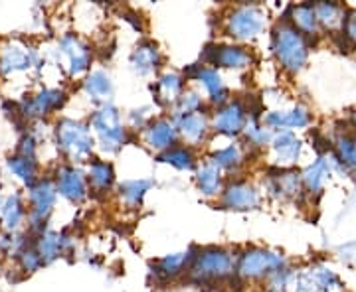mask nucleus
<instances>
[{"label": "nucleus", "mask_w": 356, "mask_h": 292, "mask_svg": "<svg viewBox=\"0 0 356 292\" xmlns=\"http://www.w3.org/2000/svg\"><path fill=\"white\" fill-rule=\"evenodd\" d=\"M355 123H356V114H355Z\"/></svg>", "instance_id": "obj_41"}, {"label": "nucleus", "mask_w": 356, "mask_h": 292, "mask_svg": "<svg viewBox=\"0 0 356 292\" xmlns=\"http://www.w3.org/2000/svg\"><path fill=\"white\" fill-rule=\"evenodd\" d=\"M196 79L204 85V89L208 91L210 99L214 103L226 101L228 97V91H226V85L222 81V77L218 74L216 69H208V67H202L196 71Z\"/></svg>", "instance_id": "obj_20"}, {"label": "nucleus", "mask_w": 356, "mask_h": 292, "mask_svg": "<svg viewBox=\"0 0 356 292\" xmlns=\"http://www.w3.org/2000/svg\"><path fill=\"white\" fill-rule=\"evenodd\" d=\"M56 140L62 153L72 160H86L93 151V139H91V130L88 125L72 121V119H64L58 123Z\"/></svg>", "instance_id": "obj_1"}, {"label": "nucleus", "mask_w": 356, "mask_h": 292, "mask_svg": "<svg viewBox=\"0 0 356 292\" xmlns=\"http://www.w3.org/2000/svg\"><path fill=\"white\" fill-rule=\"evenodd\" d=\"M177 132H180L191 144H198L208 132V121L202 113L180 114L177 117Z\"/></svg>", "instance_id": "obj_16"}, {"label": "nucleus", "mask_w": 356, "mask_h": 292, "mask_svg": "<svg viewBox=\"0 0 356 292\" xmlns=\"http://www.w3.org/2000/svg\"><path fill=\"white\" fill-rule=\"evenodd\" d=\"M273 148L277 153L280 162L289 164V162H293L297 158V154H299V140L295 139L293 135H289V132H283V135H280L277 139L273 140Z\"/></svg>", "instance_id": "obj_27"}, {"label": "nucleus", "mask_w": 356, "mask_h": 292, "mask_svg": "<svg viewBox=\"0 0 356 292\" xmlns=\"http://www.w3.org/2000/svg\"><path fill=\"white\" fill-rule=\"evenodd\" d=\"M159 64H161V53L156 50V46L151 44V42L140 44L139 48L133 51V55H131V65L140 76H147V74L154 71L159 67Z\"/></svg>", "instance_id": "obj_18"}, {"label": "nucleus", "mask_w": 356, "mask_h": 292, "mask_svg": "<svg viewBox=\"0 0 356 292\" xmlns=\"http://www.w3.org/2000/svg\"><path fill=\"white\" fill-rule=\"evenodd\" d=\"M323 176H325V166H323V162H317L315 166H311L305 174L307 186L311 190H318L321 188V182H323Z\"/></svg>", "instance_id": "obj_35"}, {"label": "nucleus", "mask_w": 356, "mask_h": 292, "mask_svg": "<svg viewBox=\"0 0 356 292\" xmlns=\"http://www.w3.org/2000/svg\"><path fill=\"white\" fill-rule=\"evenodd\" d=\"M147 119H149V113H147V109H140V111H133V114H131V121H133V125H135V127H145Z\"/></svg>", "instance_id": "obj_38"}, {"label": "nucleus", "mask_w": 356, "mask_h": 292, "mask_svg": "<svg viewBox=\"0 0 356 292\" xmlns=\"http://www.w3.org/2000/svg\"><path fill=\"white\" fill-rule=\"evenodd\" d=\"M177 140V125L172 121L161 119L145 130V142L154 151H165Z\"/></svg>", "instance_id": "obj_15"}, {"label": "nucleus", "mask_w": 356, "mask_h": 292, "mask_svg": "<svg viewBox=\"0 0 356 292\" xmlns=\"http://www.w3.org/2000/svg\"><path fill=\"white\" fill-rule=\"evenodd\" d=\"M149 188H151V182L149 180H129V182H123L119 186L123 202L131 205V207H135V205H139L143 202V198L149 191Z\"/></svg>", "instance_id": "obj_26"}, {"label": "nucleus", "mask_w": 356, "mask_h": 292, "mask_svg": "<svg viewBox=\"0 0 356 292\" xmlns=\"http://www.w3.org/2000/svg\"><path fill=\"white\" fill-rule=\"evenodd\" d=\"M38 55L32 48L20 42H8L0 48V74L10 76L18 71H26L36 64Z\"/></svg>", "instance_id": "obj_8"}, {"label": "nucleus", "mask_w": 356, "mask_h": 292, "mask_svg": "<svg viewBox=\"0 0 356 292\" xmlns=\"http://www.w3.org/2000/svg\"><path fill=\"white\" fill-rule=\"evenodd\" d=\"M91 127L105 153H117L127 140V130L121 125V117L113 105H103L97 109L91 117Z\"/></svg>", "instance_id": "obj_2"}, {"label": "nucleus", "mask_w": 356, "mask_h": 292, "mask_svg": "<svg viewBox=\"0 0 356 292\" xmlns=\"http://www.w3.org/2000/svg\"><path fill=\"white\" fill-rule=\"evenodd\" d=\"M56 190L60 191V196H64L65 200H70V202L74 203H79L88 196L86 178L74 166H64V168L58 170Z\"/></svg>", "instance_id": "obj_9"}, {"label": "nucleus", "mask_w": 356, "mask_h": 292, "mask_svg": "<svg viewBox=\"0 0 356 292\" xmlns=\"http://www.w3.org/2000/svg\"><path fill=\"white\" fill-rule=\"evenodd\" d=\"M210 162L214 166H218L220 170H234V168H238L240 162H242V153H240V148H238L236 144H229L226 148L218 151V153L212 156Z\"/></svg>", "instance_id": "obj_29"}, {"label": "nucleus", "mask_w": 356, "mask_h": 292, "mask_svg": "<svg viewBox=\"0 0 356 292\" xmlns=\"http://www.w3.org/2000/svg\"><path fill=\"white\" fill-rule=\"evenodd\" d=\"M283 259L280 255L267 253V251H248L240 257L238 263V273L243 279H259L269 273L281 270Z\"/></svg>", "instance_id": "obj_7"}, {"label": "nucleus", "mask_w": 356, "mask_h": 292, "mask_svg": "<svg viewBox=\"0 0 356 292\" xmlns=\"http://www.w3.org/2000/svg\"><path fill=\"white\" fill-rule=\"evenodd\" d=\"M6 168L13 174L14 178H18L26 186H32L36 182V174H38V164L34 158H26L22 154L10 156L6 160Z\"/></svg>", "instance_id": "obj_19"}, {"label": "nucleus", "mask_w": 356, "mask_h": 292, "mask_svg": "<svg viewBox=\"0 0 356 292\" xmlns=\"http://www.w3.org/2000/svg\"><path fill=\"white\" fill-rule=\"evenodd\" d=\"M34 247L38 251L42 263H51L70 247V237L56 231H42Z\"/></svg>", "instance_id": "obj_14"}, {"label": "nucleus", "mask_w": 356, "mask_h": 292, "mask_svg": "<svg viewBox=\"0 0 356 292\" xmlns=\"http://www.w3.org/2000/svg\"><path fill=\"white\" fill-rule=\"evenodd\" d=\"M210 62L222 65V67H229V69H242V67L250 65L252 55L240 46H220V48L212 50Z\"/></svg>", "instance_id": "obj_17"}, {"label": "nucleus", "mask_w": 356, "mask_h": 292, "mask_svg": "<svg viewBox=\"0 0 356 292\" xmlns=\"http://www.w3.org/2000/svg\"><path fill=\"white\" fill-rule=\"evenodd\" d=\"M196 182L204 196H216L222 191V170L212 162H208L198 170Z\"/></svg>", "instance_id": "obj_22"}, {"label": "nucleus", "mask_w": 356, "mask_h": 292, "mask_svg": "<svg viewBox=\"0 0 356 292\" xmlns=\"http://www.w3.org/2000/svg\"><path fill=\"white\" fill-rule=\"evenodd\" d=\"M18 255H20L22 268L28 270V273H34V270H38V268L42 267V259H40L36 247H24V249H22Z\"/></svg>", "instance_id": "obj_33"}, {"label": "nucleus", "mask_w": 356, "mask_h": 292, "mask_svg": "<svg viewBox=\"0 0 356 292\" xmlns=\"http://www.w3.org/2000/svg\"><path fill=\"white\" fill-rule=\"evenodd\" d=\"M264 30V14L257 6H240L228 16V34L232 38H255Z\"/></svg>", "instance_id": "obj_6"}, {"label": "nucleus", "mask_w": 356, "mask_h": 292, "mask_svg": "<svg viewBox=\"0 0 356 292\" xmlns=\"http://www.w3.org/2000/svg\"><path fill=\"white\" fill-rule=\"evenodd\" d=\"M60 50L65 55L67 60V65H70V74L72 76H79L83 74L89 67V62H91V51L89 48L77 40L76 36H64L60 40Z\"/></svg>", "instance_id": "obj_10"}, {"label": "nucleus", "mask_w": 356, "mask_h": 292, "mask_svg": "<svg viewBox=\"0 0 356 292\" xmlns=\"http://www.w3.org/2000/svg\"><path fill=\"white\" fill-rule=\"evenodd\" d=\"M245 135H248V139L252 140L254 144H257V146L266 144V142H269V139H271V132H269L267 128L257 127V125H254V123H250V125H248V128H245Z\"/></svg>", "instance_id": "obj_36"}, {"label": "nucleus", "mask_w": 356, "mask_h": 292, "mask_svg": "<svg viewBox=\"0 0 356 292\" xmlns=\"http://www.w3.org/2000/svg\"><path fill=\"white\" fill-rule=\"evenodd\" d=\"M0 209H2V202H0Z\"/></svg>", "instance_id": "obj_40"}, {"label": "nucleus", "mask_w": 356, "mask_h": 292, "mask_svg": "<svg viewBox=\"0 0 356 292\" xmlns=\"http://www.w3.org/2000/svg\"><path fill=\"white\" fill-rule=\"evenodd\" d=\"M65 95L60 89H42L38 95H34L30 101L22 103V111L20 113L26 117H44V114L56 111L58 107H62Z\"/></svg>", "instance_id": "obj_12"}, {"label": "nucleus", "mask_w": 356, "mask_h": 292, "mask_svg": "<svg viewBox=\"0 0 356 292\" xmlns=\"http://www.w3.org/2000/svg\"><path fill=\"white\" fill-rule=\"evenodd\" d=\"M182 91V77L177 74H165L156 83V95L161 103H172L178 101V95Z\"/></svg>", "instance_id": "obj_25"}, {"label": "nucleus", "mask_w": 356, "mask_h": 292, "mask_svg": "<svg viewBox=\"0 0 356 292\" xmlns=\"http://www.w3.org/2000/svg\"><path fill=\"white\" fill-rule=\"evenodd\" d=\"M243 125H245V109L240 101L224 105L214 117V128L220 135H226V137L238 135Z\"/></svg>", "instance_id": "obj_11"}, {"label": "nucleus", "mask_w": 356, "mask_h": 292, "mask_svg": "<svg viewBox=\"0 0 356 292\" xmlns=\"http://www.w3.org/2000/svg\"><path fill=\"white\" fill-rule=\"evenodd\" d=\"M58 190L50 180H38L28 186V202H30V227L34 231H44V221L50 216L56 205Z\"/></svg>", "instance_id": "obj_4"}, {"label": "nucleus", "mask_w": 356, "mask_h": 292, "mask_svg": "<svg viewBox=\"0 0 356 292\" xmlns=\"http://www.w3.org/2000/svg\"><path fill=\"white\" fill-rule=\"evenodd\" d=\"M161 160L175 166L178 170H192V166H194V156L188 148H170L168 153L161 156Z\"/></svg>", "instance_id": "obj_30"}, {"label": "nucleus", "mask_w": 356, "mask_h": 292, "mask_svg": "<svg viewBox=\"0 0 356 292\" xmlns=\"http://www.w3.org/2000/svg\"><path fill=\"white\" fill-rule=\"evenodd\" d=\"M234 273V259L224 249H206L192 257L191 277L198 282L222 280Z\"/></svg>", "instance_id": "obj_3"}, {"label": "nucleus", "mask_w": 356, "mask_h": 292, "mask_svg": "<svg viewBox=\"0 0 356 292\" xmlns=\"http://www.w3.org/2000/svg\"><path fill=\"white\" fill-rule=\"evenodd\" d=\"M339 151L344 164L348 168H356V140L343 139L339 142Z\"/></svg>", "instance_id": "obj_34"}, {"label": "nucleus", "mask_w": 356, "mask_h": 292, "mask_svg": "<svg viewBox=\"0 0 356 292\" xmlns=\"http://www.w3.org/2000/svg\"><path fill=\"white\" fill-rule=\"evenodd\" d=\"M83 87L88 91L89 97L91 99H97V101L109 99L111 93H113V83H111V79H109V76L105 71H93L86 79V85Z\"/></svg>", "instance_id": "obj_24"}, {"label": "nucleus", "mask_w": 356, "mask_h": 292, "mask_svg": "<svg viewBox=\"0 0 356 292\" xmlns=\"http://www.w3.org/2000/svg\"><path fill=\"white\" fill-rule=\"evenodd\" d=\"M191 255L188 253H177L168 255L163 261H159V265L154 267V275L159 279H175L177 275H180L184 267H188Z\"/></svg>", "instance_id": "obj_23"}, {"label": "nucleus", "mask_w": 356, "mask_h": 292, "mask_svg": "<svg viewBox=\"0 0 356 292\" xmlns=\"http://www.w3.org/2000/svg\"><path fill=\"white\" fill-rule=\"evenodd\" d=\"M348 32H350V36L356 38V16L350 20V26H348Z\"/></svg>", "instance_id": "obj_39"}, {"label": "nucleus", "mask_w": 356, "mask_h": 292, "mask_svg": "<svg viewBox=\"0 0 356 292\" xmlns=\"http://www.w3.org/2000/svg\"><path fill=\"white\" fill-rule=\"evenodd\" d=\"M2 221H4V227L8 229L10 233H14L16 229L20 227L22 219L26 216L24 203L22 198L18 194H13L10 198H6V202L2 203Z\"/></svg>", "instance_id": "obj_21"}, {"label": "nucleus", "mask_w": 356, "mask_h": 292, "mask_svg": "<svg viewBox=\"0 0 356 292\" xmlns=\"http://www.w3.org/2000/svg\"><path fill=\"white\" fill-rule=\"evenodd\" d=\"M18 154H22L26 158H34V160H36V140H34L32 135H26L24 139L20 140Z\"/></svg>", "instance_id": "obj_37"}, {"label": "nucleus", "mask_w": 356, "mask_h": 292, "mask_svg": "<svg viewBox=\"0 0 356 292\" xmlns=\"http://www.w3.org/2000/svg\"><path fill=\"white\" fill-rule=\"evenodd\" d=\"M200 105H202V99L198 97V93H194V91L182 93V95L178 97L177 103V117H180V114L198 113Z\"/></svg>", "instance_id": "obj_31"}, {"label": "nucleus", "mask_w": 356, "mask_h": 292, "mask_svg": "<svg viewBox=\"0 0 356 292\" xmlns=\"http://www.w3.org/2000/svg\"><path fill=\"white\" fill-rule=\"evenodd\" d=\"M295 22L301 26L307 32H313L317 24V14L313 6H299L295 8Z\"/></svg>", "instance_id": "obj_32"}, {"label": "nucleus", "mask_w": 356, "mask_h": 292, "mask_svg": "<svg viewBox=\"0 0 356 292\" xmlns=\"http://www.w3.org/2000/svg\"><path fill=\"white\" fill-rule=\"evenodd\" d=\"M222 202L229 209H252L259 203V196L250 184L236 182V184H229L228 188L224 190Z\"/></svg>", "instance_id": "obj_13"}, {"label": "nucleus", "mask_w": 356, "mask_h": 292, "mask_svg": "<svg viewBox=\"0 0 356 292\" xmlns=\"http://www.w3.org/2000/svg\"><path fill=\"white\" fill-rule=\"evenodd\" d=\"M275 53L287 69H301L307 60V46L303 36L289 26H281L275 32Z\"/></svg>", "instance_id": "obj_5"}, {"label": "nucleus", "mask_w": 356, "mask_h": 292, "mask_svg": "<svg viewBox=\"0 0 356 292\" xmlns=\"http://www.w3.org/2000/svg\"><path fill=\"white\" fill-rule=\"evenodd\" d=\"M89 180L95 190H109L113 184V168L107 162L95 160L89 166Z\"/></svg>", "instance_id": "obj_28"}]
</instances>
